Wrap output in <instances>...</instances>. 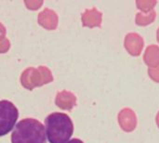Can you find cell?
<instances>
[{"label":"cell","mask_w":159,"mask_h":143,"mask_svg":"<svg viewBox=\"0 0 159 143\" xmlns=\"http://www.w3.org/2000/svg\"><path fill=\"white\" fill-rule=\"evenodd\" d=\"M46 135L50 143H66L74 132L71 118L62 113H53L46 120Z\"/></svg>","instance_id":"6da1fadb"},{"label":"cell","mask_w":159,"mask_h":143,"mask_svg":"<svg viewBox=\"0 0 159 143\" xmlns=\"http://www.w3.org/2000/svg\"><path fill=\"white\" fill-rule=\"evenodd\" d=\"M11 142L47 143L45 127L35 119H23L15 126L11 135Z\"/></svg>","instance_id":"7a4b0ae2"},{"label":"cell","mask_w":159,"mask_h":143,"mask_svg":"<svg viewBox=\"0 0 159 143\" xmlns=\"http://www.w3.org/2000/svg\"><path fill=\"white\" fill-rule=\"evenodd\" d=\"M18 109L8 101H0V137L9 133L17 122Z\"/></svg>","instance_id":"3957f363"},{"label":"cell","mask_w":159,"mask_h":143,"mask_svg":"<svg viewBox=\"0 0 159 143\" xmlns=\"http://www.w3.org/2000/svg\"><path fill=\"white\" fill-rule=\"evenodd\" d=\"M66 143H84L82 141L78 140V139H74V140H71L69 141H67Z\"/></svg>","instance_id":"277c9868"}]
</instances>
